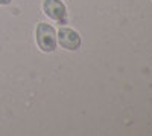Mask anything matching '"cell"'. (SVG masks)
I'll return each instance as SVG.
<instances>
[{
    "label": "cell",
    "mask_w": 152,
    "mask_h": 136,
    "mask_svg": "<svg viewBox=\"0 0 152 136\" xmlns=\"http://www.w3.org/2000/svg\"><path fill=\"white\" fill-rule=\"evenodd\" d=\"M35 40L43 52L50 54L56 49V31L49 23H38L35 29Z\"/></svg>",
    "instance_id": "cell-1"
},
{
    "label": "cell",
    "mask_w": 152,
    "mask_h": 136,
    "mask_svg": "<svg viewBox=\"0 0 152 136\" xmlns=\"http://www.w3.org/2000/svg\"><path fill=\"white\" fill-rule=\"evenodd\" d=\"M56 41H58V44L62 49L70 51V52L78 51V49L81 47V44H82V38H81L79 32L72 29V28H66V26H62V28L58 29Z\"/></svg>",
    "instance_id": "cell-2"
},
{
    "label": "cell",
    "mask_w": 152,
    "mask_h": 136,
    "mask_svg": "<svg viewBox=\"0 0 152 136\" xmlns=\"http://www.w3.org/2000/svg\"><path fill=\"white\" fill-rule=\"evenodd\" d=\"M44 16L59 24L67 23V6L62 0H44L43 2Z\"/></svg>",
    "instance_id": "cell-3"
},
{
    "label": "cell",
    "mask_w": 152,
    "mask_h": 136,
    "mask_svg": "<svg viewBox=\"0 0 152 136\" xmlns=\"http://www.w3.org/2000/svg\"><path fill=\"white\" fill-rule=\"evenodd\" d=\"M12 0H0V5L2 6H6V5H11Z\"/></svg>",
    "instance_id": "cell-4"
}]
</instances>
